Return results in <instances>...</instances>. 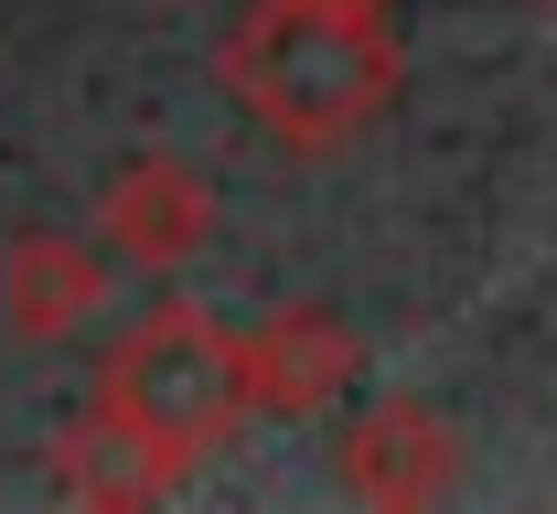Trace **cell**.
Segmentation results:
<instances>
[{
    "label": "cell",
    "instance_id": "8",
    "mask_svg": "<svg viewBox=\"0 0 557 514\" xmlns=\"http://www.w3.org/2000/svg\"><path fill=\"white\" fill-rule=\"evenodd\" d=\"M333 11H397V0H333Z\"/></svg>",
    "mask_w": 557,
    "mask_h": 514
},
{
    "label": "cell",
    "instance_id": "6",
    "mask_svg": "<svg viewBox=\"0 0 557 514\" xmlns=\"http://www.w3.org/2000/svg\"><path fill=\"white\" fill-rule=\"evenodd\" d=\"M108 300V247L97 236H11L0 247V322L22 343H75Z\"/></svg>",
    "mask_w": 557,
    "mask_h": 514
},
{
    "label": "cell",
    "instance_id": "2",
    "mask_svg": "<svg viewBox=\"0 0 557 514\" xmlns=\"http://www.w3.org/2000/svg\"><path fill=\"white\" fill-rule=\"evenodd\" d=\"M97 408H119L150 450H172L183 472L225 450L247 429V397H236V333L194 311V300H161V311H139L129 333H108V354H97Z\"/></svg>",
    "mask_w": 557,
    "mask_h": 514
},
{
    "label": "cell",
    "instance_id": "3",
    "mask_svg": "<svg viewBox=\"0 0 557 514\" xmlns=\"http://www.w3.org/2000/svg\"><path fill=\"white\" fill-rule=\"evenodd\" d=\"M333 482L354 504H386V514H418L461 482V429L429 408V397H375L364 418H344L333 440Z\"/></svg>",
    "mask_w": 557,
    "mask_h": 514
},
{
    "label": "cell",
    "instance_id": "5",
    "mask_svg": "<svg viewBox=\"0 0 557 514\" xmlns=\"http://www.w3.org/2000/svg\"><path fill=\"white\" fill-rule=\"evenodd\" d=\"M354 333L333 311H269V322H247L236 333V397H247V418H322L333 397L354 386Z\"/></svg>",
    "mask_w": 557,
    "mask_h": 514
},
{
    "label": "cell",
    "instance_id": "1",
    "mask_svg": "<svg viewBox=\"0 0 557 514\" xmlns=\"http://www.w3.org/2000/svg\"><path fill=\"white\" fill-rule=\"evenodd\" d=\"M225 97L247 108V129L278 150H344L397 108V33L386 11H333V0H258L225 43H214Z\"/></svg>",
    "mask_w": 557,
    "mask_h": 514
},
{
    "label": "cell",
    "instance_id": "4",
    "mask_svg": "<svg viewBox=\"0 0 557 514\" xmlns=\"http://www.w3.org/2000/svg\"><path fill=\"white\" fill-rule=\"evenodd\" d=\"M214 236V193L183 150H139L108 172L97 193V247L129 258V268H194V247Z\"/></svg>",
    "mask_w": 557,
    "mask_h": 514
},
{
    "label": "cell",
    "instance_id": "7",
    "mask_svg": "<svg viewBox=\"0 0 557 514\" xmlns=\"http://www.w3.org/2000/svg\"><path fill=\"white\" fill-rule=\"evenodd\" d=\"M172 482H183V461H172V450H150L119 408H86L65 440H54V493H65V504L129 514V504H161Z\"/></svg>",
    "mask_w": 557,
    "mask_h": 514
}]
</instances>
